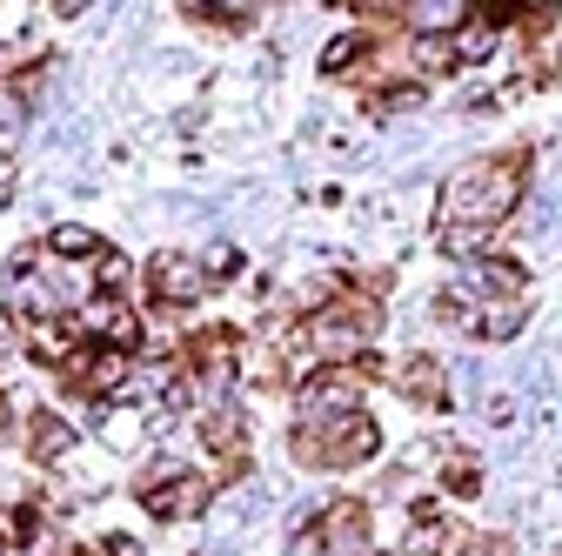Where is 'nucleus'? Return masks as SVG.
<instances>
[{"label":"nucleus","instance_id":"1","mask_svg":"<svg viewBox=\"0 0 562 556\" xmlns=\"http://www.w3.org/2000/svg\"><path fill=\"white\" fill-rule=\"evenodd\" d=\"M529 155H488V162H469L449 175L442 188V229H503L516 208H522V188H529Z\"/></svg>","mask_w":562,"mask_h":556},{"label":"nucleus","instance_id":"2","mask_svg":"<svg viewBox=\"0 0 562 556\" xmlns=\"http://www.w3.org/2000/svg\"><path fill=\"white\" fill-rule=\"evenodd\" d=\"M295 463L302 469H356L382 449V430H375V415H335V423H302L295 430Z\"/></svg>","mask_w":562,"mask_h":556},{"label":"nucleus","instance_id":"3","mask_svg":"<svg viewBox=\"0 0 562 556\" xmlns=\"http://www.w3.org/2000/svg\"><path fill=\"white\" fill-rule=\"evenodd\" d=\"M140 503H148V516H161V523H181V516H201L207 510V482L194 476V469H181V463H148L140 469V490H134Z\"/></svg>","mask_w":562,"mask_h":556},{"label":"nucleus","instance_id":"4","mask_svg":"<svg viewBox=\"0 0 562 556\" xmlns=\"http://www.w3.org/2000/svg\"><path fill=\"white\" fill-rule=\"evenodd\" d=\"M207 282H215V275H207V262H194V255H155L148 262V296L155 302H168V309H188V302H201L207 296Z\"/></svg>","mask_w":562,"mask_h":556},{"label":"nucleus","instance_id":"5","mask_svg":"<svg viewBox=\"0 0 562 556\" xmlns=\"http://www.w3.org/2000/svg\"><path fill=\"white\" fill-rule=\"evenodd\" d=\"M356 396H362V376L356 369H328V376L302 382L295 409H302V423H335V415H356Z\"/></svg>","mask_w":562,"mask_h":556},{"label":"nucleus","instance_id":"6","mask_svg":"<svg viewBox=\"0 0 562 556\" xmlns=\"http://www.w3.org/2000/svg\"><path fill=\"white\" fill-rule=\"evenodd\" d=\"M201 443H207V456H215L222 469H241L248 436H241V409L228 396H207V409H201Z\"/></svg>","mask_w":562,"mask_h":556},{"label":"nucleus","instance_id":"7","mask_svg":"<svg viewBox=\"0 0 562 556\" xmlns=\"http://www.w3.org/2000/svg\"><path fill=\"white\" fill-rule=\"evenodd\" d=\"M322 543H328V556H375L369 549V503H356V497L328 503L322 510Z\"/></svg>","mask_w":562,"mask_h":556},{"label":"nucleus","instance_id":"8","mask_svg":"<svg viewBox=\"0 0 562 556\" xmlns=\"http://www.w3.org/2000/svg\"><path fill=\"white\" fill-rule=\"evenodd\" d=\"M81 329L101 342V349H134V342H140V322H134V309L108 289V296H94L88 302V315H81Z\"/></svg>","mask_w":562,"mask_h":556},{"label":"nucleus","instance_id":"9","mask_svg":"<svg viewBox=\"0 0 562 556\" xmlns=\"http://www.w3.org/2000/svg\"><path fill=\"white\" fill-rule=\"evenodd\" d=\"M449 369L436 363V356H408L402 369H395V389H402V402H415V409H442L449 402V382H442Z\"/></svg>","mask_w":562,"mask_h":556},{"label":"nucleus","instance_id":"10","mask_svg":"<svg viewBox=\"0 0 562 556\" xmlns=\"http://www.w3.org/2000/svg\"><path fill=\"white\" fill-rule=\"evenodd\" d=\"M27 449H34V463H60L67 449H75V430H67L60 415L34 409V415H27Z\"/></svg>","mask_w":562,"mask_h":556},{"label":"nucleus","instance_id":"11","mask_svg":"<svg viewBox=\"0 0 562 556\" xmlns=\"http://www.w3.org/2000/svg\"><path fill=\"white\" fill-rule=\"evenodd\" d=\"M415 34H456L469 21V0H408Z\"/></svg>","mask_w":562,"mask_h":556},{"label":"nucleus","instance_id":"12","mask_svg":"<svg viewBox=\"0 0 562 556\" xmlns=\"http://www.w3.org/2000/svg\"><path fill=\"white\" fill-rule=\"evenodd\" d=\"M188 14L207 27H248L261 14V0H188Z\"/></svg>","mask_w":562,"mask_h":556},{"label":"nucleus","instance_id":"13","mask_svg":"<svg viewBox=\"0 0 562 556\" xmlns=\"http://www.w3.org/2000/svg\"><path fill=\"white\" fill-rule=\"evenodd\" d=\"M47 248L67 255V262H94V255H101V235H94L88 222H60V229L47 235Z\"/></svg>","mask_w":562,"mask_h":556},{"label":"nucleus","instance_id":"14","mask_svg":"<svg viewBox=\"0 0 562 556\" xmlns=\"http://www.w3.org/2000/svg\"><path fill=\"white\" fill-rule=\"evenodd\" d=\"M27 349H34V363H54V369L75 356V349H67V329H60V322H34V329H27Z\"/></svg>","mask_w":562,"mask_h":556},{"label":"nucleus","instance_id":"15","mask_svg":"<svg viewBox=\"0 0 562 556\" xmlns=\"http://www.w3.org/2000/svg\"><path fill=\"white\" fill-rule=\"evenodd\" d=\"M402 556H449V530L436 523V516H415V530H408V549Z\"/></svg>","mask_w":562,"mask_h":556},{"label":"nucleus","instance_id":"16","mask_svg":"<svg viewBox=\"0 0 562 556\" xmlns=\"http://www.w3.org/2000/svg\"><path fill=\"white\" fill-rule=\"evenodd\" d=\"M21 127H27V88L0 81V142H14Z\"/></svg>","mask_w":562,"mask_h":556},{"label":"nucleus","instance_id":"17","mask_svg":"<svg viewBox=\"0 0 562 556\" xmlns=\"http://www.w3.org/2000/svg\"><path fill=\"white\" fill-rule=\"evenodd\" d=\"M27 67H41V41H8V47H0V81H21L27 75Z\"/></svg>","mask_w":562,"mask_h":556},{"label":"nucleus","instance_id":"18","mask_svg":"<svg viewBox=\"0 0 562 556\" xmlns=\"http://www.w3.org/2000/svg\"><path fill=\"white\" fill-rule=\"evenodd\" d=\"M362 47H369L362 34H335V41H328V54H322V75H348V67L362 60Z\"/></svg>","mask_w":562,"mask_h":556},{"label":"nucleus","instance_id":"19","mask_svg":"<svg viewBox=\"0 0 562 556\" xmlns=\"http://www.w3.org/2000/svg\"><path fill=\"white\" fill-rule=\"evenodd\" d=\"M482 242H488V229H462V222H456V229H442V248H449L456 262H469Z\"/></svg>","mask_w":562,"mask_h":556},{"label":"nucleus","instance_id":"20","mask_svg":"<svg viewBox=\"0 0 562 556\" xmlns=\"http://www.w3.org/2000/svg\"><path fill=\"white\" fill-rule=\"evenodd\" d=\"M442 482H449V490H456V497H475V490H482V469H475L469 456H456V463L442 469Z\"/></svg>","mask_w":562,"mask_h":556},{"label":"nucleus","instance_id":"21","mask_svg":"<svg viewBox=\"0 0 562 556\" xmlns=\"http://www.w3.org/2000/svg\"><path fill=\"white\" fill-rule=\"evenodd\" d=\"M289 556H328V543H322V523H295V536H289Z\"/></svg>","mask_w":562,"mask_h":556},{"label":"nucleus","instance_id":"22","mask_svg":"<svg viewBox=\"0 0 562 556\" xmlns=\"http://www.w3.org/2000/svg\"><path fill=\"white\" fill-rule=\"evenodd\" d=\"M94 275H101V289H121V282H127V262L101 248V255H94Z\"/></svg>","mask_w":562,"mask_h":556},{"label":"nucleus","instance_id":"23","mask_svg":"<svg viewBox=\"0 0 562 556\" xmlns=\"http://www.w3.org/2000/svg\"><path fill=\"white\" fill-rule=\"evenodd\" d=\"M47 8H54V14H81V8H88V0H47Z\"/></svg>","mask_w":562,"mask_h":556},{"label":"nucleus","instance_id":"24","mask_svg":"<svg viewBox=\"0 0 562 556\" xmlns=\"http://www.w3.org/2000/svg\"><path fill=\"white\" fill-rule=\"evenodd\" d=\"M0 556H21V543H0Z\"/></svg>","mask_w":562,"mask_h":556}]
</instances>
